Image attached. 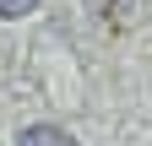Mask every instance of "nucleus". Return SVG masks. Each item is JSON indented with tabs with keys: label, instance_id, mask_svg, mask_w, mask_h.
<instances>
[{
	"label": "nucleus",
	"instance_id": "nucleus-2",
	"mask_svg": "<svg viewBox=\"0 0 152 146\" xmlns=\"http://www.w3.org/2000/svg\"><path fill=\"white\" fill-rule=\"evenodd\" d=\"M38 11V0H0V16H27Z\"/></svg>",
	"mask_w": 152,
	"mask_h": 146
},
{
	"label": "nucleus",
	"instance_id": "nucleus-1",
	"mask_svg": "<svg viewBox=\"0 0 152 146\" xmlns=\"http://www.w3.org/2000/svg\"><path fill=\"white\" fill-rule=\"evenodd\" d=\"M16 146H76V135H65L60 124H27L16 135Z\"/></svg>",
	"mask_w": 152,
	"mask_h": 146
}]
</instances>
